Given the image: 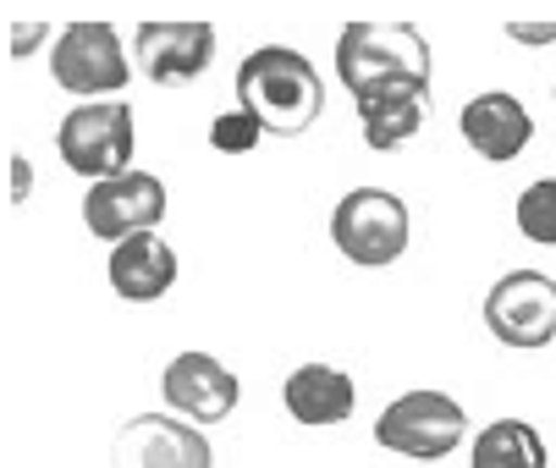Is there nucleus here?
Returning <instances> with one entry per match:
<instances>
[{"instance_id":"39448f33","label":"nucleus","mask_w":556,"mask_h":468,"mask_svg":"<svg viewBox=\"0 0 556 468\" xmlns=\"http://www.w3.org/2000/svg\"><path fill=\"white\" fill-rule=\"evenodd\" d=\"M463 435H468V414L446 392H403L375 419V441L386 452H403V457H419V463L457 452Z\"/></svg>"},{"instance_id":"ddd939ff","label":"nucleus","mask_w":556,"mask_h":468,"mask_svg":"<svg viewBox=\"0 0 556 468\" xmlns=\"http://www.w3.org/2000/svg\"><path fill=\"white\" fill-rule=\"evenodd\" d=\"M281 403H287V414L298 425L326 430V425H342L358 408V385L337 364H298L287 375V385H281Z\"/></svg>"},{"instance_id":"0eeeda50","label":"nucleus","mask_w":556,"mask_h":468,"mask_svg":"<svg viewBox=\"0 0 556 468\" xmlns=\"http://www.w3.org/2000/svg\"><path fill=\"white\" fill-rule=\"evenodd\" d=\"M50 77L66 94H84L94 105L105 94H122L132 72H127V55L116 45V28H105V23H72V28H61V39L50 50Z\"/></svg>"},{"instance_id":"dca6fc26","label":"nucleus","mask_w":556,"mask_h":468,"mask_svg":"<svg viewBox=\"0 0 556 468\" xmlns=\"http://www.w3.org/2000/svg\"><path fill=\"white\" fill-rule=\"evenodd\" d=\"M473 468H545V441L534 425L523 419H496L473 435V452H468Z\"/></svg>"},{"instance_id":"f257e3e1","label":"nucleus","mask_w":556,"mask_h":468,"mask_svg":"<svg viewBox=\"0 0 556 468\" xmlns=\"http://www.w3.org/2000/svg\"><path fill=\"white\" fill-rule=\"evenodd\" d=\"M237 111H249L270 138H298L320 122L326 84L308 55L287 45H260L237 66Z\"/></svg>"},{"instance_id":"6ab92c4d","label":"nucleus","mask_w":556,"mask_h":468,"mask_svg":"<svg viewBox=\"0 0 556 468\" xmlns=\"http://www.w3.org/2000/svg\"><path fill=\"white\" fill-rule=\"evenodd\" d=\"M513 45H556V23H507Z\"/></svg>"},{"instance_id":"9d476101","label":"nucleus","mask_w":556,"mask_h":468,"mask_svg":"<svg viewBox=\"0 0 556 468\" xmlns=\"http://www.w3.org/2000/svg\"><path fill=\"white\" fill-rule=\"evenodd\" d=\"M132 61L149 84L188 89L215 61V28L210 23H143L132 34Z\"/></svg>"},{"instance_id":"9b49d317","label":"nucleus","mask_w":556,"mask_h":468,"mask_svg":"<svg viewBox=\"0 0 556 468\" xmlns=\"http://www.w3.org/2000/svg\"><path fill=\"white\" fill-rule=\"evenodd\" d=\"M457 132H463V143L480 154V161L507 166V161H518V154L529 149V138H534V116H529L523 100L491 89V94H473V100L463 105Z\"/></svg>"},{"instance_id":"423d86ee","label":"nucleus","mask_w":556,"mask_h":468,"mask_svg":"<svg viewBox=\"0 0 556 468\" xmlns=\"http://www.w3.org/2000/svg\"><path fill=\"white\" fill-rule=\"evenodd\" d=\"M485 326L502 347H545L556 342V281L545 270H507L485 292Z\"/></svg>"},{"instance_id":"7ed1b4c3","label":"nucleus","mask_w":556,"mask_h":468,"mask_svg":"<svg viewBox=\"0 0 556 468\" xmlns=\"http://www.w3.org/2000/svg\"><path fill=\"white\" fill-rule=\"evenodd\" d=\"M55 149L66 172L77 177H94V182H111V177H127L132 166V149H138V127H132V105L122 100H94V105H77L61 127H55Z\"/></svg>"},{"instance_id":"aec40b11","label":"nucleus","mask_w":556,"mask_h":468,"mask_svg":"<svg viewBox=\"0 0 556 468\" xmlns=\"http://www.w3.org/2000/svg\"><path fill=\"white\" fill-rule=\"evenodd\" d=\"M39 39H45V23L17 28V34H12V55H34V50H39Z\"/></svg>"},{"instance_id":"4468645a","label":"nucleus","mask_w":556,"mask_h":468,"mask_svg":"<svg viewBox=\"0 0 556 468\" xmlns=\"http://www.w3.org/2000/svg\"><path fill=\"white\" fill-rule=\"evenodd\" d=\"M111 287L127 303H161L177 287V254L161 231H138V238L111 249Z\"/></svg>"},{"instance_id":"1a4fd4ad","label":"nucleus","mask_w":556,"mask_h":468,"mask_svg":"<svg viewBox=\"0 0 556 468\" xmlns=\"http://www.w3.org/2000/svg\"><path fill=\"white\" fill-rule=\"evenodd\" d=\"M111 468H215V452L199 425H182L166 414H138L116 430Z\"/></svg>"},{"instance_id":"2eb2a0df","label":"nucleus","mask_w":556,"mask_h":468,"mask_svg":"<svg viewBox=\"0 0 556 468\" xmlns=\"http://www.w3.org/2000/svg\"><path fill=\"white\" fill-rule=\"evenodd\" d=\"M430 116V89H380L358 100V132L375 154L403 149Z\"/></svg>"},{"instance_id":"f8f14e48","label":"nucleus","mask_w":556,"mask_h":468,"mask_svg":"<svg viewBox=\"0 0 556 468\" xmlns=\"http://www.w3.org/2000/svg\"><path fill=\"white\" fill-rule=\"evenodd\" d=\"M161 385H166V403L193 425H220L237 408V375L215 353H177Z\"/></svg>"},{"instance_id":"f03ea898","label":"nucleus","mask_w":556,"mask_h":468,"mask_svg":"<svg viewBox=\"0 0 556 468\" xmlns=\"http://www.w3.org/2000/svg\"><path fill=\"white\" fill-rule=\"evenodd\" d=\"M337 77L353 100L380 89H430V45L414 23H348L337 39Z\"/></svg>"},{"instance_id":"6e6552de","label":"nucleus","mask_w":556,"mask_h":468,"mask_svg":"<svg viewBox=\"0 0 556 468\" xmlns=\"http://www.w3.org/2000/svg\"><path fill=\"white\" fill-rule=\"evenodd\" d=\"M166 220V182L149 172H127L111 182H94L84 199V226L94 231L100 243H127L138 231H154Z\"/></svg>"},{"instance_id":"20e7f679","label":"nucleus","mask_w":556,"mask_h":468,"mask_svg":"<svg viewBox=\"0 0 556 468\" xmlns=\"http://www.w3.org/2000/svg\"><path fill=\"white\" fill-rule=\"evenodd\" d=\"M408 204L386 193V188H353L337 215H331V243L342 249V260L364 265V270H380V265H396L408 249Z\"/></svg>"},{"instance_id":"412c9836","label":"nucleus","mask_w":556,"mask_h":468,"mask_svg":"<svg viewBox=\"0 0 556 468\" xmlns=\"http://www.w3.org/2000/svg\"><path fill=\"white\" fill-rule=\"evenodd\" d=\"M7 161H12V199H23V193L34 188V177H28V166L17 161V154H7Z\"/></svg>"},{"instance_id":"a211bd4d","label":"nucleus","mask_w":556,"mask_h":468,"mask_svg":"<svg viewBox=\"0 0 556 468\" xmlns=\"http://www.w3.org/2000/svg\"><path fill=\"white\" fill-rule=\"evenodd\" d=\"M260 138H265V127H260L249 111H226V116L210 122V143H215L220 154H249Z\"/></svg>"},{"instance_id":"f3484780","label":"nucleus","mask_w":556,"mask_h":468,"mask_svg":"<svg viewBox=\"0 0 556 468\" xmlns=\"http://www.w3.org/2000/svg\"><path fill=\"white\" fill-rule=\"evenodd\" d=\"M518 231L540 249H556V177L545 182H529L518 193Z\"/></svg>"}]
</instances>
